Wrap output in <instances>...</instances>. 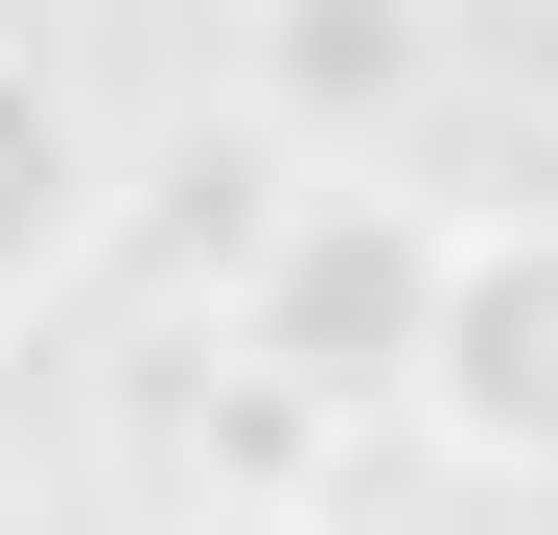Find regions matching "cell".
<instances>
[{"instance_id": "1", "label": "cell", "mask_w": 558, "mask_h": 535, "mask_svg": "<svg viewBox=\"0 0 558 535\" xmlns=\"http://www.w3.org/2000/svg\"><path fill=\"white\" fill-rule=\"evenodd\" d=\"M442 256H465V210H418L396 163L279 186V233L233 256V373H279V396H418V350H442Z\"/></svg>"}, {"instance_id": "2", "label": "cell", "mask_w": 558, "mask_h": 535, "mask_svg": "<svg viewBox=\"0 0 558 535\" xmlns=\"http://www.w3.org/2000/svg\"><path fill=\"white\" fill-rule=\"evenodd\" d=\"M418 442L488 489H558V186L465 210L442 256V350H418Z\"/></svg>"}, {"instance_id": "3", "label": "cell", "mask_w": 558, "mask_h": 535, "mask_svg": "<svg viewBox=\"0 0 558 535\" xmlns=\"http://www.w3.org/2000/svg\"><path fill=\"white\" fill-rule=\"evenodd\" d=\"M94 233H117V117L47 24H0V326L94 280Z\"/></svg>"}, {"instance_id": "4", "label": "cell", "mask_w": 558, "mask_h": 535, "mask_svg": "<svg viewBox=\"0 0 558 535\" xmlns=\"http://www.w3.org/2000/svg\"><path fill=\"white\" fill-rule=\"evenodd\" d=\"M233 94L279 141H326V186H349V141H396V117L442 94V24H418V0H279V24H233Z\"/></svg>"}, {"instance_id": "5", "label": "cell", "mask_w": 558, "mask_h": 535, "mask_svg": "<svg viewBox=\"0 0 558 535\" xmlns=\"http://www.w3.org/2000/svg\"><path fill=\"white\" fill-rule=\"evenodd\" d=\"M163 535H349V512H279V489H209V512H163Z\"/></svg>"}]
</instances>
